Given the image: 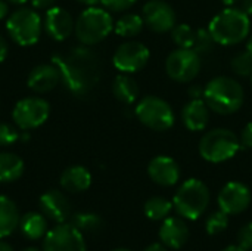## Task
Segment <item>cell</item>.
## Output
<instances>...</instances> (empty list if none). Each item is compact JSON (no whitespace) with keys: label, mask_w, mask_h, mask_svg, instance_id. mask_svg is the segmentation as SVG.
Instances as JSON below:
<instances>
[{"label":"cell","mask_w":252,"mask_h":251,"mask_svg":"<svg viewBox=\"0 0 252 251\" xmlns=\"http://www.w3.org/2000/svg\"><path fill=\"white\" fill-rule=\"evenodd\" d=\"M52 64L59 70L63 86L77 98L90 95L99 84L102 62L99 55L86 44L55 55Z\"/></svg>","instance_id":"obj_1"},{"label":"cell","mask_w":252,"mask_h":251,"mask_svg":"<svg viewBox=\"0 0 252 251\" xmlns=\"http://www.w3.org/2000/svg\"><path fill=\"white\" fill-rule=\"evenodd\" d=\"M204 101L211 111L220 115H230L242 107L244 89L235 78L220 75L205 86Z\"/></svg>","instance_id":"obj_2"},{"label":"cell","mask_w":252,"mask_h":251,"mask_svg":"<svg viewBox=\"0 0 252 251\" xmlns=\"http://www.w3.org/2000/svg\"><path fill=\"white\" fill-rule=\"evenodd\" d=\"M208 30L216 43L233 46L250 36L251 22L250 16L242 9L226 7L211 19Z\"/></svg>","instance_id":"obj_3"},{"label":"cell","mask_w":252,"mask_h":251,"mask_svg":"<svg viewBox=\"0 0 252 251\" xmlns=\"http://www.w3.org/2000/svg\"><path fill=\"white\" fill-rule=\"evenodd\" d=\"M114 30V19L106 9L89 6L75 21V37L81 44L93 46L105 40Z\"/></svg>","instance_id":"obj_4"},{"label":"cell","mask_w":252,"mask_h":251,"mask_svg":"<svg viewBox=\"0 0 252 251\" xmlns=\"http://www.w3.org/2000/svg\"><path fill=\"white\" fill-rule=\"evenodd\" d=\"M210 204V191L199 179H189L182 183L173 198L176 212L188 220L199 219Z\"/></svg>","instance_id":"obj_5"},{"label":"cell","mask_w":252,"mask_h":251,"mask_svg":"<svg viewBox=\"0 0 252 251\" xmlns=\"http://www.w3.org/2000/svg\"><path fill=\"white\" fill-rule=\"evenodd\" d=\"M241 148V139L229 129H213L199 141V154L210 163H223L236 155Z\"/></svg>","instance_id":"obj_6"},{"label":"cell","mask_w":252,"mask_h":251,"mask_svg":"<svg viewBox=\"0 0 252 251\" xmlns=\"http://www.w3.org/2000/svg\"><path fill=\"white\" fill-rule=\"evenodd\" d=\"M9 37L18 46H32L38 41L43 30L40 15L30 7L15 10L6 21Z\"/></svg>","instance_id":"obj_7"},{"label":"cell","mask_w":252,"mask_h":251,"mask_svg":"<svg viewBox=\"0 0 252 251\" xmlns=\"http://www.w3.org/2000/svg\"><path fill=\"white\" fill-rule=\"evenodd\" d=\"M137 120L151 130L164 132L174 126V112L171 105L158 96H145L136 105Z\"/></svg>","instance_id":"obj_8"},{"label":"cell","mask_w":252,"mask_h":251,"mask_svg":"<svg viewBox=\"0 0 252 251\" xmlns=\"http://www.w3.org/2000/svg\"><path fill=\"white\" fill-rule=\"evenodd\" d=\"M202 61L201 55L193 49L179 47L173 50L165 61V71L168 77L177 83L192 81L201 71Z\"/></svg>","instance_id":"obj_9"},{"label":"cell","mask_w":252,"mask_h":251,"mask_svg":"<svg viewBox=\"0 0 252 251\" xmlns=\"http://www.w3.org/2000/svg\"><path fill=\"white\" fill-rule=\"evenodd\" d=\"M50 114V105L41 98H24L16 102L12 111V120L21 130H32L46 123Z\"/></svg>","instance_id":"obj_10"},{"label":"cell","mask_w":252,"mask_h":251,"mask_svg":"<svg viewBox=\"0 0 252 251\" xmlns=\"http://www.w3.org/2000/svg\"><path fill=\"white\" fill-rule=\"evenodd\" d=\"M43 251H87L84 235L72 223H58L44 235Z\"/></svg>","instance_id":"obj_11"},{"label":"cell","mask_w":252,"mask_h":251,"mask_svg":"<svg viewBox=\"0 0 252 251\" xmlns=\"http://www.w3.org/2000/svg\"><path fill=\"white\" fill-rule=\"evenodd\" d=\"M149 49L140 41H126L118 46L114 53V67L121 72H137L143 70L149 61Z\"/></svg>","instance_id":"obj_12"},{"label":"cell","mask_w":252,"mask_h":251,"mask_svg":"<svg viewBox=\"0 0 252 251\" xmlns=\"http://www.w3.org/2000/svg\"><path fill=\"white\" fill-rule=\"evenodd\" d=\"M145 25L155 33H168L174 28L177 16L174 9L164 0H149L142 7Z\"/></svg>","instance_id":"obj_13"},{"label":"cell","mask_w":252,"mask_h":251,"mask_svg":"<svg viewBox=\"0 0 252 251\" xmlns=\"http://www.w3.org/2000/svg\"><path fill=\"white\" fill-rule=\"evenodd\" d=\"M251 191L241 182H229L219 194V207L226 215H239L251 204Z\"/></svg>","instance_id":"obj_14"},{"label":"cell","mask_w":252,"mask_h":251,"mask_svg":"<svg viewBox=\"0 0 252 251\" xmlns=\"http://www.w3.org/2000/svg\"><path fill=\"white\" fill-rule=\"evenodd\" d=\"M43 27L50 38L56 41H63L71 36L75 24L68 10H65L63 7L52 6L46 12Z\"/></svg>","instance_id":"obj_15"},{"label":"cell","mask_w":252,"mask_h":251,"mask_svg":"<svg viewBox=\"0 0 252 251\" xmlns=\"http://www.w3.org/2000/svg\"><path fill=\"white\" fill-rule=\"evenodd\" d=\"M41 213L46 219L53 220L56 223H65L71 213V204L68 198L56 189H50L40 197L38 201Z\"/></svg>","instance_id":"obj_16"},{"label":"cell","mask_w":252,"mask_h":251,"mask_svg":"<svg viewBox=\"0 0 252 251\" xmlns=\"http://www.w3.org/2000/svg\"><path fill=\"white\" fill-rule=\"evenodd\" d=\"M148 175L157 185L173 186L180 179V167L171 157L158 155L151 160L148 166Z\"/></svg>","instance_id":"obj_17"},{"label":"cell","mask_w":252,"mask_h":251,"mask_svg":"<svg viewBox=\"0 0 252 251\" xmlns=\"http://www.w3.org/2000/svg\"><path fill=\"white\" fill-rule=\"evenodd\" d=\"M61 81L59 70L55 64H40L31 70L27 78L28 87L35 93H46L53 90Z\"/></svg>","instance_id":"obj_18"},{"label":"cell","mask_w":252,"mask_h":251,"mask_svg":"<svg viewBox=\"0 0 252 251\" xmlns=\"http://www.w3.org/2000/svg\"><path fill=\"white\" fill-rule=\"evenodd\" d=\"M159 240L167 249L179 250L189 240V228L185 220L180 217H167L164 219L159 228Z\"/></svg>","instance_id":"obj_19"},{"label":"cell","mask_w":252,"mask_h":251,"mask_svg":"<svg viewBox=\"0 0 252 251\" xmlns=\"http://www.w3.org/2000/svg\"><path fill=\"white\" fill-rule=\"evenodd\" d=\"M210 120V108L204 99H192L182 109V121L190 132L204 130Z\"/></svg>","instance_id":"obj_20"},{"label":"cell","mask_w":252,"mask_h":251,"mask_svg":"<svg viewBox=\"0 0 252 251\" xmlns=\"http://www.w3.org/2000/svg\"><path fill=\"white\" fill-rule=\"evenodd\" d=\"M61 186L71 194L84 192L92 185V175L83 166H71L61 175Z\"/></svg>","instance_id":"obj_21"},{"label":"cell","mask_w":252,"mask_h":251,"mask_svg":"<svg viewBox=\"0 0 252 251\" xmlns=\"http://www.w3.org/2000/svg\"><path fill=\"white\" fill-rule=\"evenodd\" d=\"M19 229H21L22 235L30 241L40 240L47 234L46 216L41 213H37V212H28L21 217Z\"/></svg>","instance_id":"obj_22"},{"label":"cell","mask_w":252,"mask_h":251,"mask_svg":"<svg viewBox=\"0 0 252 251\" xmlns=\"http://www.w3.org/2000/svg\"><path fill=\"white\" fill-rule=\"evenodd\" d=\"M19 210L16 204L4 197L0 195V240L9 237L18 226H19Z\"/></svg>","instance_id":"obj_23"},{"label":"cell","mask_w":252,"mask_h":251,"mask_svg":"<svg viewBox=\"0 0 252 251\" xmlns=\"http://www.w3.org/2000/svg\"><path fill=\"white\" fill-rule=\"evenodd\" d=\"M139 86L134 81V78H131L127 74H120L115 77L114 83H112V93L114 96L126 104V105H131L137 101L139 98Z\"/></svg>","instance_id":"obj_24"},{"label":"cell","mask_w":252,"mask_h":251,"mask_svg":"<svg viewBox=\"0 0 252 251\" xmlns=\"http://www.w3.org/2000/svg\"><path fill=\"white\" fill-rule=\"evenodd\" d=\"M24 173V161L12 152H0V183L18 180Z\"/></svg>","instance_id":"obj_25"},{"label":"cell","mask_w":252,"mask_h":251,"mask_svg":"<svg viewBox=\"0 0 252 251\" xmlns=\"http://www.w3.org/2000/svg\"><path fill=\"white\" fill-rule=\"evenodd\" d=\"M145 27L143 18L140 15L136 13H127L123 15L115 24H114V30L118 36L121 37H134L137 36Z\"/></svg>","instance_id":"obj_26"},{"label":"cell","mask_w":252,"mask_h":251,"mask_svg":"<svg viewBox=\"0 0 252 251\" xmlns=\"http://www.w3.org/2000/svg\"><path fill=\"white\" fill-rule=\"evenodd\" d=\"M145 215L151 220H164L173 210V203L164 197H151L145 203Z\"/></svg>","instance_id":"obj_27"},{"label":"cell","mask_w":252,"mask_h":251,"mask_svg":"<svg viewBox=\"0 0 252 251\" xmlns=\"http://www.w3.org/2000/svg\"><path fill=\"white\" fill-rule=\"evenodd\" d=\"M83 234H97L103 228V220L94 213H77L71 222Z\"/></svg>","instance_id":"obj_28"},{"label":"cell","mask_w":252,"mask_h":251,"mask_svg":"<svg viewBox=\"0 0 252 251\" xmlns=\"http://www.w3.org/2000/svg\"><path fill=\"white\" fill-rule=\"evenodd\" d=\"M195 33L196 30H193L188 24H176L174 28L171 30V38L177 47L192 49L195 43Z\"/></svg>","instance_id":"obj_29"},{"label":"cell","mask_w":252,"mask_h":251,"mask_svg":"<svg viewBox=\"0 0 252 251\" xmlns=\"http://www.w3.org/2000/svg\"><path fill=\"white\" fill-rule=\"evenodd\" d=\"M227 226H229V215H226L223 210L214 212L213 215L208 216L205 222V229L210 235H219L223 231H226Z\"/></svg>","instance_id":"obj_30"},{"label":"cell","mask_w":252,"mask_h":251,"mask_svg":"<svg viewBox=\"0 0 252 251\" xmlns=\"http://www.w3.org/2000/svg\"><path fill=\"white\" fill-rule=\"evenodd\" d=\"M230 65H232V70L236 75H241V77L252 75V55L248 50L238 53L232 59Z\"/></svg>","instance_id":"obj_31"},{"label":"cell","mask_w":252,"mask_h":251,"mask_svg":"<svg viewBox=\"0 0 252 251\" xmlns=\"http://www.w3.org/2000/svg\"><path fill=\"white\" fill-rule=\"evenodd\" d=\"M214 43L216 40L213 38L210 30H205V28H199L196 30L195 33V43H193V50L198 52L199 55H204V53H210L214 47Z\"/></svg>","instance_id":"obj_32"},{"label":"cell","mask_w":252,"mask_h":251,"mask_svg":"<svg viewBox=\"0 0 252 251\" xmlns=\"http://www.w3.org/2000/svg\"><path fill=\"white\" fill-rule=\"evenodd\" d=\"M21 138L18 129L9 123H0V146H10Z\"/></svg>","instance_id":"obj_33"},{"label":"cell","mask_w":252,"mask_h":251,"mask_svg":"<svg viewBox=\"0 0 252 251\" xmlns=\"http://www.w3.org/2000/svg\"><path fill=\"white\" fill-rule=\"evenodd\" d=\"M238 246L244 250H252V222L244 225L238 232Z\"/></svg>","instance_id":"obj_34"},{"label":"cell","mask_w":252,"mask_h":251,"mask_svg":"<svg viewBox=\"0 0 252 251\" xmlns=\"http://www.w3.org/2000/svg\"><path fill=\"white\" fill-rule=\"evenodd\" d=\"M137 0H100L103 7L111 12H123L130 9Z\"/></svg>","instance_id":"obj_35"},{"label":"cell","mask_w":252,"mask_h":251,"mask_svg":"<svg viewBox=\"0 0 252 251\" xmlns=\"http://www.w3.org/2000/svg\"><path fill=\"white\" fill-rule=\"evenodd\" d=\"M241 145L245 148H252V123H248L241 133Z\"/></svg>","instance_id":"obj_36"},{"label":"cell","mask_w":252,"mask_h":251,"mask_svg":"<svg viewBox=\"0 0 252 251\" xmlns=\"http://www.w3.org/2000/svg\"><path fill=\"white\" fill-rule=\"evenodd\" d=\"M56 0H31V4L35 9H50Z\"/></svg>","instance_id":"obj_37"},{"label":"cell","mask_w":252,"mask_h":251,"mask_svg":"<svg viewBox=\"0 0 252 251\" xmlns=\"http://www.w3.org/2000/svg\"><path fill=\"white\" fill-rule=\"evenodd\" d=\"M189 96L192 99H201L204 96V89L198 84H193L192 87H189Z\"/></svg>","instance_id":"obj_38"},{"label":"cell","mask_w":252,"mask_h":251,"mask_svg":"<svg viewBox=\"0 0 252 251\" xmlns=\"http://www.w3.org/2000/svg\"><path fill=\"white\" fill-rule=\"evenodd\" d=\"M7 53H9L7 41L4 40V37H3V36H0V62H3V61L7 58Z\"/></svg>","instance_id":"obj_39"},{"label":"cell","mask_w":252,"mask_h":251,"mask_svg":"<svg viewBox=\"0 0 252 251\" xmlns=\"http://www.w3.org/2000/svg\"><path fill=\"white\" fill-rule=\"evenodd\" d=\"M241 9L248 15H252V0H241Z\"/></svg>","instance_id":"obj_40"},{"label":"cell","mask_w":252,"mask_h":251,"mask_svg":"<svg viewBox=\"0 0 252 251\" xmlns=\"http://www.w3.org/2000/svg\"><path fill=\"white\" fill-rule=\"evenodd\" d=\"M143 251H168V250H167V247H165L164 244L154 243V244H151L149 247H146Z\"/></svg>","instance_id":"obj_41"},{"label":"cell","mask_w":252,"mask_h":251,"mask_svg":"<svg viewBox=\"0 0 252 251\" xmlns=\"http://www.w3.org/2000/svg\"><path fill=\"white\" fill-rule=\"evenodd\" d=\"M9 12V4L3 0H0V19H3Z\"/></svg>","instance_id":"obj_42"},{"label":"cell","mask_w":252,"mask_h":251,"mask_svg":"<svg viewBox=\"0 0 252 251\" xmlns=\"http://www.w3.org/2000/svg\"><path fill=\"white\" fill-rule=\"evenodd\" d=\"M78 3L81 4H86V6H94L96 3H99L100 0H77Z\"/></svg>","instance_id":"obj_43"},{"label":"cell","mask_w":252,"mask_h":251,"mask_svg":"<svg viewBox=\"0 0 252 251\" xmlns=\"http://www.w3.org/2000/svg\"><path fill=\"white\" fill-rule=\"evenodd\" d=\"M0 251H13V249L6 241H1L0 240Z\"/></svg>","instance_id":"obj_44"},{"label":"cell","mask_w":252,"mask_h":251,"mask_svg":"<svg viewBox=\"0 0 252 251\" xmlns=\"http://www.w3.org/2000/svg\"><path fill=\"white\" fill-rule=\"evenodd\" d=\"M223 251H247L244 250L242 247H239V246H229V247H226Z\"/></svg>","instance_id":"obj_45"},{"label":"cell","mask_w":252,"mask_h":251,"mask_svg":"<svg viewBox=\"0 0 252 251\" xmlns=\"http://www.w3.org/2000/svg\"><path fill=\"white\" fill-rule=\"evenodd\" d=\"M221 1H223L227 7H232L233 4H236V3H238V1H241V0H221Z\"/></svg>","instance_id":"obj_46"},{"label":"cell","mask_w":252,"mask_h":251,"mask_svg":"<svg viewBox=\"0 0 252 251\" xmlns=\"http://www.w3.org/2000/svg\"><path fill=\"white\" fill-rule=\"evenodd\" d=\"M247 50L250 52L252 55V34L250 36V38H248V44H247Z\"/></svg>","instance_id":"obj_47"},{"label":"cell","mask_w":252,"mask_h":251,"mask_svg":"<svg viewBox=\"0 0 252 251\" xmlns=\"http://www.w3.org/2000/svg\"><path fill=\"white\" fill-rule=\"evenodd\" d=\"M7 1H10L12 4H24V3H27L28 0H7Z\"/></svg>","instance_id":"obj_48"},{"label":"cell","mask_w":252,"mask_h":251,"mask_svg":"<svg viewBox=\"0 0 252 251\" xmlns=\"http://www.w3.org/2000/svg\"><path fill=\"white\" fill-rule=\"evenodd\" d=\"M22 251H40L38 249H35V247H28V249H24Z\"/></svg>","instance_id":"obj_49"},{"label":"cell","mask_w":252,"mask_h":251,"mask_svg":"<svg viewBox=\"0 0 252 251\" xmlns=\"http://www.w3.org/2000/svg\"><path fill=\"white\" fill-rule=\"evenodd\" d=\"M112 251H131V250H128V249H115V250H112Z\"/></svg>","instance_id":"obj_50"},{"label":"cell","mask_w":252,"mask_h":251,"mask_svg":"<svg viewBox=\"0 0 252 251\" xmlns=\"http://www.w3.org/2000/svg\"><path fill=\"white\" fill-rule=\"evenodd\" d=\"M251 83H252V75H251Z\"/></svg>","instance_id":"obj_51"}]
</instances>
